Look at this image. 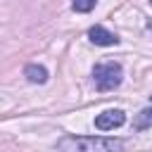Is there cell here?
Returning <instances> with one entry per match:
<instances>
[{
    "mask_svg": "<svg viewBox=\"0 0 152 152\" xmlns=\"http://www.w3.org/2000/svg\"><path fill=\"white\" fill-rule=\"evenodd\" d=\"M93 78H95V86L100 93H107V90H114L121 86V78H124V69L119 62H104V64H97L93 69Z\"/></svg>",
    "mask_w": 152,
    "mask_h": 152,
    "instance_id": "obj_2",
    "label": "cell"
},
{
    "mask_svg": "<svg viewBox=\"0 0 152 152\" xmlns=\"http://www.w3.org/2000/svg\"><path fill=\"white\" fill-rule=\"evenodd\" d=\"M124 140L104 135H64L57 142V152H121Z\"/></svg>",
    "mask_w": 152,
    "mask_h": 152,
    "instance_id": "obj_1",
    "label": "cell"
},
{
    "mask_svg": "<svg viewBox=\"0 0 152 152\" xmlns=\"http://www.w3.org/2000/svg\"><path fill=\"white\" fill-rule=\"evenodd\" d=\"M147 26H150V31H152V19H150V21H147Z\"/></svg>",
    "mask_w": 152,
    "mask_h": 152,
    "instance_id": "obj_8",
    "label": "cell"
},
{
    "mask_svg": "<svg viewBox=\"0 0 152 152\" xmlns=\"http://www.w3.org/2000/svg\"><path fill=\"white\" fill-rule=\"evenodd\" d=\"M150 126H152V107L138 112V116L133 119V128H135V131H145V128H150Z\"/></svg>",
    "mask_w": 152,
    "mask_h": 152,
    "instance_id": "obj_6",
    "label": "cell"
},
{
    "mask_svg": "<svg viewBox=\"0 0 152 152\" xmlns=\"http://www.w3.org/2000/svg\"><path fill=\"white\" fill-rule=\"evenodd\" d=\"M88 38H90L95 45H102V48H109V45H119V38H116V33L107 31L104 26H93V28L88 31Z\"/></svg>",
    "mask_w": 152,
    "mask_h": 152,
    "instance_id": "obj_4",
    "label": "cell"
},
{
    "mask_svg": "<svg viewBox=\"0 0 152 152\" xmlns=\"http://www.w3.org/2000/svg\"><path fill=\"white\" fill-rule=\"evenodd\" d=\"M124 124H126V114L121 109H107L95 116V128H100V131H114Z\"/></svg>",
    "mask_w": 152,
    "mask_h": 152,
    "instance_id": "obj_3",
    "label": "cell"
},
{
    "mask_svg": "<svg viewBox=\"0 0 152 152\" xmlns=\"http://www.w3.org/2000/svg\"><path fill=\"white\" fill-rule=\"evenodd\" d=\"M24 76H26L31 83H45V81H48V69H45L43 64H26Z\"/></svg>",
    "mask_w": 152,
    "mask_h": 152,
    "instance_id": "obj_5",
    "label": "cell"
},
{
    "mask_svg": "<svg viewBox=\"0 0 152 152\" xmlns=\"http://www.w3.org/2000/svg\"><path fill=\"white\" fill-rule=\"evenodd\" d=\"M95 5H97V0H71V7H74L76 12H83V14L90 12Z\"/></svg>",
    "mask_w": 152,
    "mask_h": 152,
    "instance_id": "obj_7",
    "label": "cell"
},
{
    "mask_svg": "<svg viewBox=\"0 0 152 152\" xmlns=\"http://www.w3.org/2000/svg\"><path fill=\"white\" fill-rule=\"evenodd\" d=\"M150 2H152V0H150Z\"/></svg>",
    "mask_w": 152,
    "mask_h": 152,
    "instance_id": "obj_9",
    "label": "cell"
}]
</instances>
